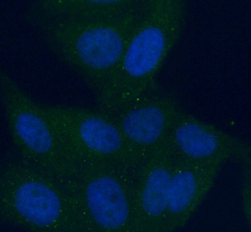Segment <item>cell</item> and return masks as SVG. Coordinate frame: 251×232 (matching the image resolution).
Instances as JSON below:
<instances>
[{"mask_svg":"<svg viewBox=\"0 0 251 232\" xmlns=\"http://www.w3.org/2000/svg\"><path fill=\"white\" fill-rule=\"evenodd\" d=\"M176 162L166 140L135 171L137 232H162Z\"/></svg>","mask_w":251,"mask_h":232,"instance_id":"9c48e42d","label":"cell"},{"mask_svg":"<svg viewBox=\"0 0 251 232\" xmlns=\"http://www.w3.org/2000/svg\"><path fill=\"white\" fill-rule=\"evenodd\" d=\"M223 164L176 157L162 232L176 231L188 223L211 190Z\"/></svg>","mask_w":251,"mask_h":232,"instance_id":"30bf717a","label":"cell"},{"mask_svg":"<svg viewBox=\"0 0 251 232\" xmlns=\"http://www.w3.org/2000/svg\"><path fill=\"white\" fill-rule=\"evenodd\" d=\"M135 173L115 162L76 160L60 182L84 232H137Z\"/></svg>","mask_w":251,"mask_h":232,"instance_id":"277c9868","label":"cell"},{"mask_svg":"<svg viewBox=\"0 0 251 232\" xmlns=\"http://www.w3.org/2000/svg\"><path fill=\"white\" fill-rule=\"evenodd\" d=\"M149 0L123 13L94 19H27L56 56L83 77L96 92L118 67Z\"/></svg>","mask_w":251,"mask_h":232,"instance_id":"7a4b0ae2","label":"cell"},{"mask_svg":"<svg viewBox=\"0 0 251 232\" xmlns=\"http://www.w3.org/2000/svg\"><path fill=\"white\" fill-rule=\"evenodd\" d=\"M141 0H40L34 2L26 19H94L123 13Z\"/></svg>","mask_w":251,"mask_h":232,"instance_id":"8fae6325","label":"cell"},{"mask_svg":"<svg viewBox=\"0 0 251 232\" xmlns=\"http://www.w3.org/2000/svg\"><path fill=\"white\" fill-rule=\"evenodd\" d=\"M3 223L36 232H84L63 184L26 160H8L0 173Z\"/></svg>","mask_w":251,"mask_h":232,"instance_id":"3957f363","label":"cell"},{"mask_svg":"<svg viewBox=\"0 0 251 232\" xmlns=\"http://www.w3.org/2000/svg\"><path fill=\"white\" fill-rule=\"evenodd\" d=\"M181 109L171 94L156 88L108 115L120 129L132 154L135 169L165 142Z\"/></svg>","mask_w":251,"mask_h":232,"instance_id":"52a82bcc","label":"cell"},{"mask_svg":"<svg viewBox=\"0 0 251 232\" xmlns=\"http://www.w3.org/2000/svg\"><path fill=\"white\" fill-rule=\"evenodd\" d=\"M242 164L243 209L248 224L251 226V159L241 162Z\"/></svg>","mask_w":251,"mask_h":232,"instance_id":"7c38bea8","label":"cell"},{"mask_svg":"<svg viewBox=\"0 0 251 232\" xmlns=\"http://www.w3.org/2000/svg\"><path fill=\"white\" fill-rule=\"evenodd\" d=\"M43 106L75 160L115 162L136 171L128 143L108 115L73 106Z\"/></svg>","mask_w":251,"mask_h":232,"instance_id":"8992f818","label":"cell"},{"mask_svg":"<svg viewBox=\"0 0 251 232\" xmlns=\"http://www.w3.org/2000/svg\"><path fill=\"white\" fill-rule=\"evenodd\" d=\"M176 157L197 162H222L236 158L240 162L251 159L248 143L179 111L166 139Z\"/></svg>","mask_w":251,"mask_h":232,"instance_id":"ba28073f","label":"cell"},{"mask_svg":"<svg viewBox=\"0 0 251 232\" xmlns=\"http://www.w3.org/2000/svg\"><path fill=\"white\" fill-rule=\"evenodd\" d=\"M0 95L12 141L22 159L61 182L76 160L43 106L3 71L0 74Z\"/></svg>","mask_w":251,"mask_h":232,"instance_id":"5b68a950","label":"cell"},{"mask_svg":"<svg viewBox=\"0 0 251 232\" xmlns=\"http://www.w3.org/2000/svg\"><path fill=\"white\" fill-rule=\"evenodd\" d=\"M187 16L183 0H149L118 67L96 95L99 110L114 112L157 88L156 78L180 38Z\"/></svg>","mask_w":251,"mask_h":232,"instance_id":"6da1fadb","label":"cell"}]
</instances>
